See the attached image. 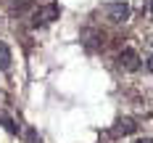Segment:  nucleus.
I'll return each mask as SVG.
<instances>
[{
  "mask_svg": "<svg viewBox=\"0 0 153 143\" xmlns=\"http://www.w3.org/2000/svg\"><path fill=\"white\" fill-rule=\"evenodd\" d=\"M119 64H122V69H127V72H137V69H140V56H137V50L124 48L122 53H119Z\"/></svg>",
  "mask_w": 153,
  "mask_h": 143,
  "instance_id": "3",
  "label": "nucleus"
},
{
  "mask_svg": "<svg viewBox=\"0 0 153 143\" xmlns=\"http://www.w3.org/2000/svg\"><path fill=\"white\" fill-rule=\"evenodd\" d=\"M151 13H153V0H151Z\"/></svg>",
  "mask_w": 153,
  "mask_h": 143,
  "instance_id": "10",
  "label": "nucleus"
},
{
  "mask_svg": "<svg viewBox=\"0 0 153 143\" xmlns=\"http://www.w3.org/2000/svg\"><path fill=\"white\" fill-rule=\"evenodd\" d=\"M27 143H42V138H40V135H37V130H27Z\"/></svg>",
  "mask_w": 153,
  "mask_h": 143,
  "instance_id": "7",
  "label": "nucleus"
},
{
  "mask_svg": "<svg viewBox=\"0 0 153 143\" xmlns=\"http://www.w3.org/2000/svg\"><path fill=\"white\" fill-rule=\"evenodd\" d=\"M106 16H108V21L122 24V21L129 19V5L127 3H106Z\"/></svg>",
  "mask_w": 153,
  "mask_h": 143,
  "instance_id": "1",
  "label": "nucleus"
},
{
  "mask_svg": "<svg viewBox=\"0 0 153 143\" xmlns=\"http://www.w3.org/2000/svg\"><path fill=\"white\" fill-rule=\"evenodd\" d=\"M135 143H153V138H137Z\"/></svg>",
  "mask_w": 153,
  "mask_h": 143,
  "instance_id": "9",
  "label": "nucleus"
},
{
  "mask_svg": "<svg viewBox=\"0 0 153 143\" xmlns=\"http://www.w3.org/2000/svg\"><path fill=\"white\" fill-rule=\"evenodd\" d=\"M145 66H148V72H153V53H151V58L145 61Z\"/></svg>",
  "mask_w": 153,
  "mask_h": 143,
  "instance_id": "8",
  "label": "nucleus"
},
{
  "mask_svg": "<svg viewBox=\"0 0 153 143\" xmlns=\"http://www.w3.org/2000/svg\"><path fill=\"white\" fill-rule=\"evenodd\" d=\"M8 66H11V48L0 43V72H8Z\"/></svg>",
  "mask_w": 153,
  "mask_h": 143,
  "instance_id": "5",
  "label": "nucleus"
},
{
  "mask_svg": "<svg viewBox=\"0 0 153 143\" xmlns=\"http://www.w3.org/2000/svg\"><path fill=\"white\" fill-rule=\"evenodd\" d=\"M135 130H137V125H135V119H129V117H119L111 133H114V135H132Z\"/></svg>",
  "mask_w": 153,
  "mask_h": 143,
  "instance_id": "4",
  "label": "nucleus"
},
{
  "mask_svg": "<svg viewBox=\"0 0 153 143\" xmlns=\"http://www.w3.org/2000/svg\"><path fill=\"white\" fill-rule=\"evenodd\" d=\"M0 125L5 127L11 135H16V133H19V125H16V122L11 119V117H8V114H3V111H0Z\"/></svg>",
  "mask_w": 153,
  "mask_h": 143,
  "instance_id": "6",
  "label": "nucleus"
},
{
  "mask_svg": "<svg viewBox=\"0 0 153 143\" xmlns=\"http://www.w3.org/2000/svg\"><path fill=\"white\" fill-rule=\"evenodd\" d=\"M61 16V5L58 3H48V5H42L37 13H34V24H50V21H56Z\"/></svg>",
  "mask_w": 153,
  "mask_h": 143,
  "instance_id": "2",
  "label": "nucleus"
}]
</instances>
